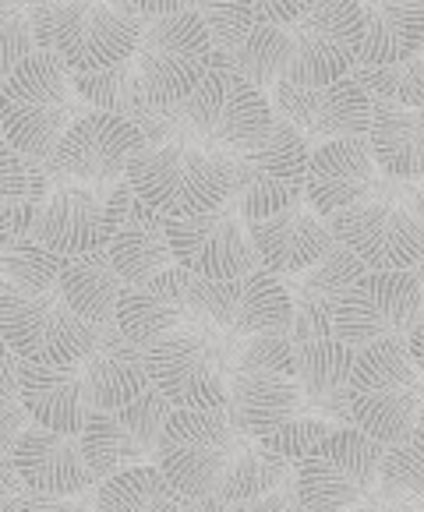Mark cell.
<instances>
[{"label": "cell", "instance_id": "6da1fadb", "mask_svg": "<svg viewBox=\"0 0 424 512\" xmlns=\"http://www.w3.org/2000/svg\"><path fill=\"white\" fill-rule=\"evenodd\" d=\"M82 113L71 71L57 53L36 50L0 82V138L29 163H46Z\"/></svg>", "mask_w": 424, "mask_h": 512}, {"label": "cell", "instance_id": "7a4b0ae2", "mask_svg": "<svg viewBox=\"0 0 424 512\" xmlns=\"http://www.w3.org/2000/svg\"><path fill=\"white\" fill-rule=\"evenodd\" d=\"M167 121L174 142H188L212 156L237 159L269 138L276 113L265 92L244 82L237 71L216 68L184 103L170 106Z\"/></svg>", "mask_w": 424, "mask_h": 512}, {"label": "cell", "instance_id": "3957f363", "mask_svg": "<svg viewBox=\"0 0 424 512\" xmlns=\"http://www.w3.org/2000/svg\"><path fill=\"white\" fill-rule=\"evenodd\" d=\"M32 36L36 50L57 53L71 75H96L135 57L142 15L128 0H46Z\"/></svg>", "mask_w": 424, "mask_h": 512}, {"label": "cell", "instance_id": "277c9868", "mask_svg": "<svg viewBox=\"0 0 424 512\" xmlns=\"http://www.w3.org/2000/svg\"><path fill=\"white\" fill-rule=\"evenodd\" d=\"M424 407V378L407 354V339H379L354 354L350 368V428L382 445L414 435Z\"/></svg>", "mask_w": 424, "mask_h": 512}, {"label": "cell", "instance_id": "5b68a950", "mask_svg": "<svg viewBox=\"0 0 424 512\" xmlns=\"http://www.w3.org/2000/svg\"><path fill=\"white\" fill-rule=\"evenodd\" d=\"M124 181L138 202L149 205L163 219L202 216L234 198L230 159L212 156L188 142H170L138 152Z\"/></svg>", "mask_w": 424, "mask_h": 512}, {"label": "cell", "instance_id": "8992f818", "mask_svg": "<svg viewBox=\"0 0 424 512\" xmlns=\"http://www.w3.org/2000/svg\"><path fill=\"white\" fill-rule=\"evenodd\" d=\"M237 339L212 329L205 318H191L156 347L145 350L149 385L174 410H220L230 400V357Z\"/></svg>", "mask_w": 424, "mask_h": 512}, {"label": "cell", "instance_id": "52a82bcc", "mask_svg": "<svg viewBox=\"0 0 424 512\" xmlns=\"http://www.w3.org/2000/svg\"><path fill=\"white\" fill-rule=\"evenodd\" d=\"M131 68L142 85V99L152 110L184 103L212 71V39L195 11L177 15H142Z\"/></svg>", "mask_w": 424, "mask_h": 512}, {"label": "cell", "instance_id": "ba28073f", "mask_svg": "<svg viewBox=\"0 0 424 512\" xmlns=\"http://www.w3.org/2000/svg\"><path fill=\"white\" fill-rule=\"evenodd\" d=\"M241 431L230 414L220 410H174L163 428L152 467L167 477V484L181 498L216 495L223 481V470L234 460Z\"/></svg>", "mask_w": 424, "mask_h": 512}, {"label": "cell", "instance_id": "9c48e42d", "mask_svg": "<svg viewBox=\"0 0 424 512\" xmlns=\"http://www.w3.org/2000/svg\"><path fill=\"white\" fill-rule=\"evenodd\" d=\"M386 445L357 428H333L294 463V484L308 512H350L379 484Z\"/></svg>", "mask_w": 424, "mask_h": 512}, {"label": "cell", "instance_id": "30bf717a", "mask_svg": "<svg viewBox=\"0 0 424 512\" xmlns=\"http://www.w3.org/2000/svg\"><path fill=\"white\" fill-rule=\"evenodd\" d=\"M96 332L85 318L64 304L61 290L50 294H22L4 287L0 294V336L11 357L43 368H71L96 343Z\"/></svg>", "mask_w": 424, "mask_h": 512}, {"label": "cell", "instance_id": "8fae6325", "mask_svg": "<svg viewBox=\"0 0 424 512\" xmlns=\"http://www.w3.org/2000/svg\"><path fill=\"white\" fill-rule=\"evenodd\" d=\"M333 237L375 272L414 269L424 258V234L396 198V181L379 177L375 195L326 219Z\"/></svg>", "mask_w": 424, "mask_h": 512}, {"label": "cell", "instance_id": "7c38bea8", "mask_svg": "<svg viewBox=\"0 0 424 512\" xmlns=\"http://www.w3.org/2000/svg\"><path fill=\"white\" fill-rule=\"evenodd\" d=\"M311 145L297 128L276 117L273 131L258 149L230 159L234 174V209L244 223L276 216L304 198V177H308Z\"/></svg>", "mask_w": 424, "mask_h": 512}, {"label": "cell", "instance_id": "4fadbf2b", "mask_svg": "<svg viewBox=\"0 0 424 512\" xmlns=\"http://www.w3.org/2000/svg\"><path fill=\"white\" fill-rule=\"evenodd\" d=\"M191 304L198 318L230 339L290 336V294L262 265L237 279H195Z\"/></svg>", "mask_w": 424, "mask_h": 512}, {"label": "cell", "instance_id": "5bb4252c", "mask_svg": "<svg viewBox=\"0 0 424 512\" xmlns=\"http://www.w3.org/2000/svg\"><path fill=\"white\" fill-rule=\"evenodd\" d=\"M361 4L357 0H315L301 22L287 25L290 85H326L354 75L361 57Z\"/></svg>", "mask_w": 424, "mask_h": 512}, {"label": "cell", "instance_id": "9a60e30c", "mask_svg": "<svg viewBox=\"0 0 424 512\" xmlns=\"http://www.w3.org/2000/svg\"><path fill=\"white\" fill-rule=\"evenodd\" d=\"M170 414H174V407L152 385L128 407L92 410L78 442H82L85 463H89L96 484L110 481L131 467L156 463L159 438H163Z\"/></svg>", "mask_w": 424, "mask_h": 512}, {"label": "cell", "instance_id": "2e32d148", "mask_svg": "<svg viewBox=\"0 0 424 512\" xmlns=\"http://www.w3.org/2000/svg\"><path fill=\"white\" fill-rule=\"evenodd\" d=\"M424 315V297L410 269L375 272L364 269L336 308L333 336L350 350H361L379 339H407Z\"/></svg>", "mask_w": 424, "mask_h": 512}, {"label": "cell", "instance_id": "e0dca14e", "mask_svg": "<svg viewBox=\"0 0 424 512\" xmlns=\"http://www.w3.org/2000/svg\"><path fill=\"white\" fill-rule=\"evenodd\" d=\"M145 135L121 113L85 110L46 159V174L75 184H117L128 174L131 159L145 152Z\"/></svg>", "mask_w": 424, "mask_h": 512}, {"label": "cell", "instance_id": "ac0fdd59", "mask_svg": "<svg viewBox=\"0 0 424 512\" xmlns=\"http://www.w3.org/2000/svg\"><path fill=\"white\" fill-rule=\"evenodd\" d=\"M269 103L280 121L297 128L304 142H336V138H364L371 124L375 99L357 85L354 75L326 85H276Z\"/></svg>", "mask_w": 424, "mask_h": 512}, {"label": "cell", "instance_id": "d6986e66", "mask_svg": "<svg viewBox=\"0 0 424 512\" xmlns=\"http://www.w3.org/2000/svg\"><path fill=\"white\" fill-rule=\"evenodd\" d=\"M167 241L174 265H181L195 279H237L258 269L255 248L234 202L202 216L167 219Z\"/></svg>", "mask_w": 424, "mask_h": 512}, {"label": "cell", "instance_id": "ffe728a7", "mask_svg": "<svg viewBox=\"0 0 424 512\" xmlns=\"http://www.w3.org/2000/svg\"><path fill=\"white\" fill-rule=\"evenodd\" d=\"M114 184H75L64 181L46 191L36 219H32V241L61 258H78L103 251L110 241V202Z\"/></svg>", "mask_w": 424, "mask_h": 512}, {"label": "cell", "instance_id": "44dd1931", "mask_svg": "<svg viewBox=\"0 0 424 512\" xmlns=\"http://www.w3.org/2000/svg\"><path fill=\"white\" fill-rule=\"evenodd\" d=\"M106 219H110V241H106V255L121 272L124 283H145V279L159 276L163 269L174 265L167 241V219L152 212L131 195L128 181H117L110 188V202H106Z\"/></svg>", "mask_w": 424, "mask_h": 512}, {"label": "cell", "instance_id": "7402d4cb", "mask_svg": "<svg viewBox=\"0 0 424 512\" xmlns=\"http://www.w3.org/2000/svg\"><path fill=\"white\" fill-rule=\"evenodd\" d=\"M244 230H248L258 265L280 279L311 269L336 244L329 223L304 198L290 205V209L276 212V216L251 219V223H244Z\"/></svg>", "mask_w": 424, "mask_h": 512}, {"label": "cell", "instance_id": "603a6c76", "mask_svg": "<svg viewBox=\"0 0 424 512\" xmlns=\"http://www.w3.org/2000/svg\"><path fill=\"white\" fill-rule=\"evenodd\" d=\"M379 177V166L371 159L364 138H336V142L311 145L304 202L322 219H329L375 195Z\"/></svg>", "mask_w": 424, "mask_h": 512}, {"label": "cell", "instance_id": "cb8c5ba5", "mask_svg": "<svg viewBox=\"0 0 424 512\" xmlns=\"http://www.w3.org/2000/svg\"><path fill=\"white\" fill-rule=\"evenodd\" d=\"M361 272L364 265L336 241L333 251L326 258H318L311 269L283 279V287L290 294V311H294L290 315V343L333 336L336 308Z\"/></svg>", "mask_w": 424, "mask_h": 512}, {"label": "cell", "instance_id": "d4e9b609", "mask_svg": "<svg viewBox=\"0 0 424 512\" xmlns=\"http://www.w3.org/2000/svg\"><path fill=\"white\" fill-rule=\"evenodd\" d=\"M191 287H195V276L184 272L181 265H170L145 283H131L124 287L121 304H117V329L135 347H156L159 339H167L170 332L195 318Z\"/></svg>", "mask_w": 424, "mask_h": 512}, {"label": "cell", "instance_id": "484cf974", "mask_svg": "<svg viewBox=\"0 0 424 512\" xmlns=\"http://www.w3.org/2000/svg\"><path fill=\"white\" fill-rule=\"evenodd\" d=\"M11 467L22 477L25 491L39 495H85L96 488L78 435H61L43 424H29L22 431L11 449Z\"/></svg>", "mask_w": 424, "mask_h": 512}, {"label": "cell", "instance_id": "4316f807", "mask_svg": "<svg viewBox=\"0 0 424 512\" xmlns=\"http://www.w3.org/2000/svg\"><path fill=\"white\" fill-rule=\"evenodd\" d=\"M354 354L336 336L294 343V378L311 414L333 428H350V368Z\"/></svg>", "mask_w": 424, "mask_h": 512}, {"label": "cell", "instance_id": "83f0119b", "mask_svg": "<svg viewBox=\"0 0 424 512\" xmlns=\"http://www.w3.org/2000/svg\"><path fill=\"white\" fill-rule=\"evenodd\" d=\"M78 371H82V382L89 389L92 410L128 407L149 389L145 350L135 347L117 325H106L96 332V343L78 361Z\"/></svg>", "mask_w": 424, "mask_h": 512}, {"label": "cell", "instance_id": "f1b7e54d", "mask_svg": "<svg viewBox=\"0 0 424 512\" xmlns=\"http://www.w3.org/2000/svg\"><path fill=\"white\" fill-rule=\"evenodd\" d=\"M18 389L29 410L32 424L61 431V435H82L92 414L89 389L82 382L78 364L71 368H43V364H22L18 368Z\"/></svg>", "mask_w": 424, "mask_h": 512}, {"label": "cell", "instance_id": "f546056e", "mask_svg": "<svg viewBox=\"0 0 424 512\" xmlns=\"http://www.w3.org/2000/svg\"><path fill=\"white\" fill-rule=\"evenodd\" d=\"M361 22L357 68H382L424 50V0H368L361 4Z\"/></svg>", "mask_w": 424, "mask_h": 512}, {"label": "cell", "instance_id": "4dcf8cb0", "mask_svg": "<svg viewBox=\"0 0 424 512\" xmlns=\"http://www.w3.org/2000/svg\"><path fill=\"white\" fill-rule=\"evenodd\" d=\"M364 142H368V152L382 177L396 184L424 181V128L417 110H403V106L375 99Z\"/></svg>", "mask_w": 424, "mask_h": 512}, {"label": "cell", "instance_id": "1f68e13d", "mask_svg": "<svg viewBox=\"0 0 424 512\" xmlns=\"http://www.w3.org/2000/svg\"><path fill=\"white\" fill-rule=\"evenodd\" d=\"M121 272L114 269L110 255L103 251H92V255L68 258L61 269V290L64 304L75 311L78 318L92 325V329H106V325H117V304L124 294Z\"/></svg>", "mask_w": 424, "mask_h": 512}, {"label": "cell", "instance_id": "d6a6232c", "mask_svg": "<svg viewBox=\"0 0 424 512\" xmlns=\"http://www.w3.org/2000/svg\"><path fill=\"white\" fill-rule=\"evenodd\" d=\"M287 477H294V463L276 456V452L262 449V445L244 435L234 452V460L223 470L216 498H223L227 505H244V502H251V498H262L273 488H280Z\"/></svg>", "mask_w": 424, "mask_h": 512}, {"label": "cell", "instance_id": "836d02e7", "mask_svg": "<svg viewBox=\"0 0 424 512\" xmlns=\"http://www.w3.org/2000/svg\"><path fill=\"white\" fill-rule=\"evenodd\" d=\"M92 512H184V498L149 463L99 481Z\"/></svg>", "mask_w": 424, "mask_h": 512}, {"label": "cell", "instance_id": "e575fe53", "mask_svg": "<svg viewBox=\"0 0 424 512\" xmlns=\"http://www.w3.org/2000/svg\"><path fill=\"white\" fill-rule=\"evenodd\" d=\"M368 498L393 512H410L424 502V438L410 435L396 445H386L379 463V484Z\"/></svg>", "mask_w": 424, "mask_h": 512}, {"label": "cell", "instance_id": "d590c367", "mask_svg": "<svg viewBox=\"0 0 424 512\" xmlns=\"http://www.w3.org/2000/svg\"><path fill=\"white\" fill-rule=\"evenodd\" d=\"M230 71H237V75L255 85L258 92H273L276 85H283L290 71L287 29L255 22V29L244 36V43L237 46L234 57H230Z\"/></svg>", "mask_w": 424, "mask_h": 512}, {"label": "cell", "instance_id": "8d00e7d4", "mask_svg": "<svg viewBox=\"0 0 424 512\" xmlns=\"http://www.w3.org/2000/svg\"><path fill=\"white\" fill-rule=\"evenodd\" d=\"M75 92L85 106L92 110H106V113H121L128 121H142L145 117V99H142V85H138L135 68L128 64H117L110 71H96V75H71Z\"/></svg>", "mask_w": 424, "mask_h": 512}, {"label": "cell", "instance_id": "74e56055", "mask_svg": "<svg viewBox=\"0 0 424 512\" xmlns=\"http://www.w3.org/2000/svg\"><path fill=\"white\" fill-rule=\"evenodd\" d=\"M64 262L68 258L53 255L43 244L25 237V241H18L8 255L0 258V279H4V287L22 290V294H50L61 283Z\"/></svg>", "mask_w": 424, "mask_h": 512}, {"label": "cell", "instance_id": "f35d334b", "mask_svg": "<svg viewBox=\"0 0 424 512\" xmlns=\"http://www.w3.org/2000/svg\"><path fill=\"white\" fill-rule=\"evenodd\" d=\"M354 78L371 99L403 106V110H421L424 106V57L382 64V68H354Z\"/></svg>", "mask_w": 424, "mask_h": 512}, {"label": "cell", "instance_id": "ab89813d", "mask_svg": "<svg viewBox=\"0 0 424 512\" xmlns=\"http://www.w3.org/2000/svg\"><path fill=\"white\" fill-rule=\"evenodd\" d=\"M188 11L202 18L205 32L212 39V50L223 57H234V50L255 29V8L251 0H188Z\"/></svg>", "mask_w": 424, "mask_h": 512}, {"label": "cell", "instance_id": "60d3db41", "mask_svg": "<svg viewBox=\"0 0 424 512\" xmlns=\"http://www.w3.org/2000/svg\"><path fill=\"white\" fill-rule=\"evenodd\" d=\"M18 368H22L18 357L0 361V456H11L22 431L32 424L22 403V389H18Z\"/></svg>", "mask_w": 424, "mask_h": 512}, {"label": "cell", "instance_id": "b9f144b4", "mask_svg": "<svg viewBox=\"0 0 424 512\" xmlns=\"http://www.w3.org/2000/svg\"><path fill=\"white\" fill-rule=\"evenodd\" d=\"M29 11L11 8L8 0H0V82L11 75L22 61L36 53V36H32Z\"/></svg>", "mask_w": 424, "mask_h": 512}, {"label": "cell", "instance_id": "7bdbcfd3", "mask_svg": "<svg viewBox=\"0 0 424 512\" xmlns=\"http://www.w3.org/2000/svg\"><path fill=\"white\" fill-rule=\"evenodd\" d=\"M39 205L36 202H8L0 205V258L8 255L18 241L32 234V219H36Z\"/></svg>", "mask_w": 424, "mask_h": 512}, {"label": "cell", "instance_id": "ee69618b", "mask_svg": "<svg viewBox=\"0 0 424 512\" xmlns=\"http://www.w3.org/2000/svg\"><path fill=\"white\" fill-rule=\"evenodd\" d=\"M29 188V163L0 138V205L22 202Z\"/></svg>", "mask_w": 424, "mask_h": 512}, {"label": "cell", "instance_id": "f6af8a7d", "mask_svg": "<svg viewBox=\"0 0 424 512\" xmlns=\"http://www.w3.org/2000/svg\"><path fill=\"white\" fill-rule=\"evenodd\" d=\"M96 502V488L85 495H39V491H25L22 512H92Z\"/></svg>", "mask_w": 424, "mask_h": 512}, {"label": "cell", "instance_id": "bcb514c9", "mask_svg": "<svg viewBox=\"0 0 424 512\" xmlns=\"http://www.w3.org/2000/svg\"><path fill=\"white\" fill-rule=\"evenodd\" d=\"M234 512H308V509H304L301 495H297L294 477H287V481H283L280 488L269 491V495L251 498V502H244V505H234Z\"/></svg>", "mask_w": 424, "mask_h": 512}, {"label": "cell", "instance_id": "7dc6e473", "mask_svg": "<svg viewBox=\"0 0 424 512\" xmlns=\"http://www.w3.org/2000/svg\"><path fill=\"white\" fill-rule=\"evenodd\" d=\"M311 4H315V0H251V8H255V22L280 25V29L301 22L304 11H308Z\"/></svg>", "mask_w": 424, "mask_h": 512}, {"label": "cell", "instance_id": "c3c4849f", "mask_svg": "<svg viewBox=\"0 0 424 512\" xmlns=\"http://www.w3.org/2000/svg\"><path fill=\"white\" fill-rule=\"evenodd\" d=\"M25 484L11 467V456H0V512H22Z\"/></svg>", "mask_w": 424, "mask_h": 512}, {"label": "cell", "instance_id": "681fc988", "mask_svg": "<svg viewBox=\"0 0 424 512\" xmlns=\"http://www.w3.org/2000/svg\"><path fill=\"white\" fill-rule=\"evenodd\" d=\"M396 198H400L403 209L414 216L417 230L424 234V181L417 184H396Z\"/></svg>", "mask_w": 424, "mask_h": 512}, {"label": "cell", "instance_id": "f907efd6", "mask_svg": "<svg viewBox=\"0 0 424 512\" xmlns=\"http://www.w3.org/2000/svg\"><path fill=\"white\" fill-rule=\"evenodd\" d=\"M131 8H138V15H177L188 11V0H128Z\"/></svg>", "mask_w": 424, "mask_h": 512}, {"label": "cell", "instance_id": "816d5d0a", "mask_svg": "<svg viewBox=\"0 0 424 512\" xmlns=\"http://www.w3.org/2000/svg\"><path fill=\"white\" fill-rule=\"evenodd\" d=\"M407 354H410L414 368L421 371V378H424V315L417 318V325L407 332Z\"/></svg>", "mask_w": 424, "mask_h": 512}, {"label": "cell", "instance_id": "f5cc1de1", "mask_svg": "<svg viewBox=\"0 0 424 512\" xmlns=\"http://www.w3.org/2000/svg\"><path fill=\"white\" fill-rule=\"evenodd\" d=\"M184 512H234V505H227L216 495H202V498H184Z\"/></svg>", "mask_w": 424, "mask_h": 512}, {"label": "cell", "instance_id": "db71d44e", "mask_svg": "<svg viewBox=\"0 0 424 512\" xmlns=\"http://www.w3.org/2000/svg\"><path fill=\"white\" fill-rule=\"evenodd\" d=\"M8 4H11V8H18V11H29V15H36L46 0H8Z\"/></svg>", "mask_w": 424, "mask_h": 512}, {"label": "cell", "instance_id": "11a10c76", "mask_svg": "<svg viewBox=\"0 0 424 512\" xmlns=\"http://www.w3.org/2000/svg\"><path fill=\"white\" fill-rule=\"evenodd\" d=\"M410 272H414L417 287H421V297H424V258H421V262H417V265H414V269H410Z\"/></svg>", "mask_w": 424, "mask_h": 512}, {"label": "cell", "instance_id": "9f6ffc18", "mask_svg": "<svg viewBox=\"0 0 424 512\" xmlns=\"http://www.w3.org/2000/svg\"><path fill=\"white\" fill-rule=\"evenodd\" d=\"M0 294H4V279H0ZM11 357V350H8V343H4V336H0V361H8Z\"/></svg>", "mask_w": 424, "mask_h": 512}, {"label": "cell", "instance_id": "6f0895ef", "mask_svg": "<svg viewBox=\"0 0 424 512\" xmlns=\"http://www.w3.org/2000/svg\"><path fill=\"white\" fill-rule=\"evenodd\" d=\"M350 512H393V509H382V505H371V502H364V505H357V509H350Z\"/></svg>", "mask_w": 424, "mask_h": 512}, {"label": "cell", "instance_id": "680465c9", "mask_svg": "<svg viewBox=\"0 0 424 512\" xmlns=\"http://www.w3.org/2000/svg\"><path fill=\"white\" fill-rule=\"evenodd\" d=\"M414 435H417V438H424V407H421V414H417V428H414Z\"/></svg>", "mask_w": 424, "mask_h": 512}, {"label": "cell", "instance_id": "91938a15", "mask_svg": "<svg viewBox=\"0 0 424 512\" xmlns=\"http://www.w3.org/2000/svg\"><path fill=\"white\" fill-rule=\"evenodd\" d=\"M417 117H421V128H424V106H421V110H417Z\"/></svg>", "mask_w": 424, "mask_h": 512}, {"label": "cell", "instance_id": "94428289", "mask_svg": "<svg viewBox=\"0 0 424 512\" xmlns=\"http://www.w3.org/2000/svg\"><path fill=\"white\" fill-rule=\"evenodd\" d=\"M410 512H424V502H421V505H414V509H410Z\"/></svg>", "mask_w": 424, "mask_h": 512}, {"label": "cell", "instance_id": "6125c7cd", "mask_svg": "<svg viewBox=\"0 0 424 512\" xmlns=\"http://www.w3.org/2000/svg\"><path fill=\"white\" fill-rule=\"evenodd\" d=\"M357 4H368V0H357Z\"/></svg>", "mask_w": 424, "mask_h": 512}, {"label": "cell", "instance_id": "be15d7a7", "mask_svg": "<svg viewBox=\"0 0 424 512\" xmlns=\"http://www.w3.org/2000/svg\"><path fill=\"white\" fill-rule=\"evenodd\" d=\"M421 57H424V50H421Z\"/></svg>", "mask_w": 424, "mask_h": 512}]
</instances>
